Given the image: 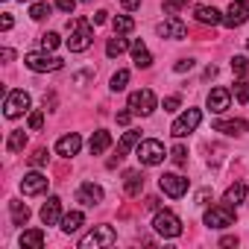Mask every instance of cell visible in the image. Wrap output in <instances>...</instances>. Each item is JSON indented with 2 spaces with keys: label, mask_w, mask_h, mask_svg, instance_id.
Here are the masks:
<instances>
[{
  "label": "cell",
  "mask_w": 249,
  "mask_h": 249,
  "mask_svg": "<svg viewBox=\"0 0 249 249\" xmlns=\"http://www.w3.org/2000/svg\"><path fill=\"white\" fill-rule=\"evenodd\" d=\"M68 30H71V38H68L71 53H85V50L94 44V27H91V21L73 18V21L68 24Z\"/></svg>",
  "instance_id": "1"
},
{
  "label": "cell",
  "mask_w": 249,
  "mask_h": 249,
  "mask_svg": "<svg viewBox=\"0 0 249 249\" xmlns=\"http://www.w3.org/2000/svg\"><path fill=\"white\" fill-rule=\"evenodd\" d=\"M117 234L111 226H94L82 240H79V249H97V246H114Z\"/></svg>",
  "instance_id": "2"
},
{
  "label": "cell",
  "mask_w": 249,
  "mask_h": 249,
  "mask_svg": "<svg viewBox=\"0 0 249 249\" xmlns=\"http://www.w3.org/2000/svg\"><path fill=\"white\" fill-rule=\"evenodd\" d=\"M231 223H234V208L226 205V202L211 205V208L205 211V226H208V229H226V226H231Z\"/></svg>",
  "instance_id": "3"
},
{
  "label": "cell",
  "mask_w": 249,
  "mask_h": 249,
  "mask_svg": "<svg viewBox=\"0 0 249 249\" xmlns=\"http://www.w3.org/2000/svg\"><path fill=\"white\" fill-rule=\"evenodd\" d=\"M153 229H156L161 237H179V234H182V220H179L173 211H159L156 220H153Z\"/></svg>",
  "instance_id": "4"
},
{
  "label": "cell",
  "mask_w": 249,
  "mask_h": 249,
  "mask_svg": "<svg viewBox=\"0 0 249 249\" xmlns=\"http://www.w3.org/2000/svg\"><path fill=\"white\" fill-rule=\"evenodd\" d=\"M129 111L132 114H153L156 111V94L150 88H141V91H132L129 94Z\"/></svg>",
  "instance_id": "5"
},
{
  "label": "cell",
  "mask_w": 249,
  "mask_h": 249,
  "mask_svg": "<svg viewBox=\"0 0 249 249\" xmlns=\"http://www.w3.org/2000/svg\"><path fill=\"white\" fill-rule=\"evenodd\" d=\"M30 108V94L27 91H9L6 94V103H3V114L9 117V120H15V117H21L24 111Z\"/></svg>",
  "instance_id": "6"
},
{
  "label": "cell",
  "mask_w": 249,
  "mask_h": 249,
  "mask_svg": "<svg viewBox=\"0 0 249 249\" xmlns=\"http://www.w3.org/2000/svg\"><path fill=\"white\" fill-rule=\"evenodd\" d=\"M199 120H202V111H199V108H188L182 117H176V123L170 126V132H173L176 138H185V135H191V132L199 126Z\"/></svg>",
  "instance_id": "7"
},
{
  "label": "cell",
  "mask_w": 249,
  "mask_h": 249,
  "mask_svg": "<svg viewBox=\"0 0 249 249\" xmlns=\"http://www.w3.org/2000/svg\"><path fill=\"white\" fill-rule=\"evenodd\" d=\"M138 161L147 164V167H156L164 161V147L161 141H141L138 144Z\"/></svg>",
  "instance_id": "8"
},
{
  "label": "cell",
  "mask_w": 249,
  "mask_h": 249,
  "mask_svg": "<svg viewBox=\"0 0 249 249\" xmlns=\"http://www.w3.org/2000/svg\"><path fill=\"white\" fill-rule=\"evenodd\" d=\"M24 65L36 73H47V71H59L62 68V59L59 56H47V53H30L24 59Z\"/></svg>",
  "instance_id": "9"
},
{
  "label": "cell",
  "mask_w": 249,
  "mask_h": 249,
  "mask_svg": "<svg viewBox=\"0 0 249 249\" xmlns=\"http://www.w3.org/2000/svg\"><path fill=\"white\" fill-rule=\"evenodd\" d=\"M159 188H161L167 196L179 199V196H185V194H188V179H185V176H179V173H164V176H159Z\"/></svg>",
  "instance_id": "10"
},
{
  "label": "cell",
  "mask_w": 249,
  "mask_h": 249,
  "mask_svg": "<svg viewBox=\"0 0 249 249\" xmlns=\"http://www.w3.org/2000/svg\"><path fill=\"white\" fill-rule=\"evenodd\" d=\"M249 21V3H243V0H231L229 3V9H226V18H223V24L226 27H243Z\"/></svg>",
  "instance_id": "11"
},
{
  "label": "cell",
  "mask_w": 249,
  "mask_h": 249,
  "mask_svg": "<svg viewBox=\"0 0 249 249\" xmlns=\"http://www.w3.org/2000/svg\"><path fill=\"white\" fill-rule=\"evenodd\" d=\"M185 33H188V27H185L176 15H170L164 24H159V36H161V38H173V41H179V38H185Z\"/></svg>",
  "instance_id": "12"
},
{
  "label": "cell",
  "mask_w": 249,
  "mask_h": 249,
  "mask_svg": "<svg viewBox=\"0 0 249 249\" xmlns=\"http://www.w3.org/2000/svg\"><path fill=\"white\" fill-rule=\"evenodd\" d=\"M47 176H41V173H27L24 179H21V191L27 194V196H36V194H44L47 191Z\"/></svg>",
  "instance_id": "13"
},
{
  "label": "cell",
  "mask_w": 249,
  "mask_h": 249,
  "mask_svg": "<svg viewBox=\"0 0 249 249\" xmlns=\"http://www.w3.org/2000/svg\"><path fill=\"white\" fill-rule=\"evenodd\" d=\"M41 223H44V226L62 223V199H59V196H50V199L41 205Z\"/></svg>",
  "instance_id": "14"
},
{
  "label": "cell",
  "mask_w": 249,
  "mask_h": 249,
  "mask_svg": "<svg viewBox=\"0 0 249 249\" xmlns=\"http://www.w3.org/2000/svg\"><path fill=\"white\" fill-rule=\"evenodd\" d=\"M79 147H82V138H79L76 132H71V135H65V138L56 141V153H59L62 159H73V156L79 153Z\"/></svg>",
  "instance_id": "15"
},
{
  "label": "cell",
  "mask_w": 249,
  "mask_h": 249,
  "mask_svg": "<svg viewBox=\"0 0 249 249\" xmlns=\"http://www.w3.org/2000/svg\"><path fill=\"white\" fill-rule=\"evenodd\" d=\"M100 199H103V188L94 182H82V188L76 191V202H82V205H97Z\"/></svg>",
  "instance_id": "16"
},
{
  "label": "cell",
  "mask_w": 249,
  "mask_h": 249,
  "mask_svg": "<svg viewBox=\"0 0 249 249\" xmlns=\"http://www.w3.org/2000/svg\"><path fill=\"white\" fill-rule=\"evenodd\" d=\"M249 129L246 120H217L214 123V132H223V135H240Z\"/></svg>",
  "instance_id": "17"
},
{
  "label": "cell",
  "mask_w": 249,
  "mask_h": 249,
  "mask_svg": "<svg viewBox=\"0 0 249 249\" xmlns=\"http://www.w3.org/2000/svg\"><path fill=\"white\" fill-rule=\"evenodd\" d=\"M229 100H231V94H229L226 88H214V91L208 94V108L220 114V111H226V108H229Z\"/></svg>",
  "instance_id": "18"
},
{
  "label": "cell",
  "mask_w": 249,
  "mask_h": 249,
  "mask_svg": "<svg viewBox=\"0 0 249 249\" xmlns=\"http://www.w3.org/2000/svg\"><path fill=\"white\" fill-rule=\"evenodd\" d=\"M108 147H111V135H108L106 129H97V132L91 135V144H88L91 156H103V153H106Z\"/></svg>",
  "instance_id": "19"
},
{
  "label": "cell",
  "mask_w": 249,
  "mask_h": 249,
  "mask_svg": "<svg viewBox=\"0 0 249 249\" xmlns=\"http://www.w3.org/2000/svg\"><path fill=\"white\" fill-rule=\"evenodd\" d=\"M123 188H126L129 196H138L144 191V176L138 170H126V173H123Z\"/></svg>",
  "instance_id": "20"
},
{
  "label": "cell",
  "mask_w": 249,
  "mask_h": 249,
  "mask_svg": "<svg viewBox=\"0 0 249 249\" xmlns=\"http://www.w3.org/2000/svg\"><path fill=\"white\" fill-rule=\"evenodd\" d=\"M194 15H196V21H199V24H211V27L223 24L220 12H217L214 6H196V9H194Z\"/></svg>",
  "instance_id": "21"
},
{
  "label": "cell",
  "mask_w": 249,
  "mask_h": 249,
  "mask_svg": "<svg viewBox=\"0 0 249 249\" xmlns=\"http://www.w3.org/2000/svg\"><path fill=\"white\" fill-rule=\"evenodd\" d=\"M132 59H135L138 68H150V65H153V56H150V50H147V44H144L141 38L132 41Z\"/></svg>",
  "instance_id": "22"
},
{
  "label": "cell",
  "mask_w": 249,
  "mask_h": 249,
  "mask_svg": "<svg viewBox=\"0 0 249 249\" xmlns=\"http://www.w3.org/2000/svg\"><path fill=\"white\" fill-rule=\"evenodd\" d=\"M138 144H141V132H138V129H129L126 135L120 138V144H117V156L123 159V156H126L132 147H138Z\"/></svg>",
  "instance_id": "23"
},
{
  "label": "cell",
  "mask_w": 249,
  "mask_h": 249,
  "mask_svg": "<svg viewBox=\"0 0 249 249\" xmlns=\"http://www.w3.org/2000/svg\"><path fill=\"white\" fill-rule=\"evenodd\" d=\"M243 196H246V185H243V182H234V185H229V191L223 194V202L234 208L237 202H243Z\"/></svg>",
  "instance_id": "24"
},
{
  "label": "cell",
  "mask_w": 249,
  "mask_h": 249,
  "mask_svg": "<svg viewBox=\"0 0 249 249\" xmlns=\"http://www.w3.org/2000/svg\"><path fill=\"white\" fill-rule=\"evenodd\" d=\"M85 223V217H82V211H71V214H65L62 217V231L65 234H73V231H79V226Z\"/></svg>",
  "instance_id": "25"
},
{
  "label": "cell",
  "mask_w": 249,
  "mask_h": 249,
  "mask_svg": "<svg viewBox=\"0 0 249 249\" xmlns=\"http://www.w3.org/2000/svg\"><path fill=\"white\" fill-rule=\"evenodd\" d=\"M9 211H12V223H15V226H24V223L30 220V208H27L21 199H12V202H9Z\"/></svg>",
  "instance_id": "26"
},
{
  "label": "cell",
  "mask_w": 249,
  "mask_h": 249,
  "mask_svg": "<svg viewBox=\"0 0 249 249\" xmlns=\"http://www.w3.org/2000/svg\"><path fill=\"white\" fill-rule=\"evenodd\" d=\"M21 246H27V249H41V246H44V231H41V229L24 231V234H21Z\"/></svg>",
  "instance_id": "27"
},
{
  "label": "cell",
  "mask_w": 249,
  "mask_h": 249,
  "mask_svg": "<svg viewBox=\"0 0 249 249\" xmlns=\"http://www.w3.org/2000/svg\"><path fill=\"white\" fill-rule=\"evenodd\" d=\"M24 147H27V132H24V129H15V132L9 135V141H6V150H9V153H21Z\"/></svg>",
  "instance_id": "28"
},
{
  "label": "cell",
  "mask_w": 249,
  "mask_h": 249,
  "mask_svg": "<svg viewBox=\"0 0 249 249\" xmlns=\"http://www.w3.org/2000/svg\"><path fill=\"white\" fill-rule=\"evenodd\" d=\"M126 38H120V36H114V38H108V44H106V56L108 59H114V56H120V53H126Z\"/></svg>",
  "instance_id": "29"
},
{
  "label": "cell",
  "mask_w": 249,
  "mask_h": 249,
  "mask_svg": "<svg viewBox=\"0 0 249 249\" xmlns=\"http://www.w3.org/2000/svg\"><path fill=\"white\" fill-rule=\"evenodd\" d=\"M111 27H114V33H117V36H126V33H132V30H135V21H132V18H126V15H117V18L111 21Z\"/></svg>",
  "instance_id": "30"
},
{
  "label": "cell",
  "mask_w": 249,
  "mask_h": 249,
  "mask_svg": "<svg viewBox=\"0 0 249 249\" xmlns=\"http://www.w3.org/2000/svg\"><path fill=\"white\" fill-rule=\"evenodd\" d=\"M234 100H237L240 106L249 103V76H243L240 82H234Z\"/></svg>",
  "instance_id": "31"
},
{
  "label": "cell",
  "mask_w": 249,
  "mask_h": 249,
  "mask_svg": "<svg viewBox=\"0 0 249 249\" xmlns=\"http://www.w3.org/2000/svg\"><path fill=\"white\" fill-rule=\"evenodd\" d=\"M231 71H234L237 76H249V59H246V56H234V59H231Z\"/></svg>",
  "instance_id": "32"
},
{
  "label": "cell",
  "mask_w": 249,
  "mask_h": 249,
  "mask_svg": "<svg viewBox=\"0 0 249 249\" xmlns=\"http://www.w3.org/2000/svg\"><path fill=\"white\" fill-rule=\"evenodd\" d=\"M126 82H129V71H117L111 76V91H123V88H126Z\"/></svg>",
  "instance_id": "33"
},
{
  "label": "cell",
  "mask_w": 249,
  "mask_h": 249,
  "mask_svg": "<svg viewBox=\"0 0 249 249\" xmlns=\"http://www.w3.org/2000/svg\"><path fill=\"white\" fill-rule=\"evenodd\" d=\"M47 15H50V6H47V3H33V6H30V18H33V21H41V18H47Z\"/></svg>",
  "instance_id": "34"
},
{
  "label": "cell",
  "mask_w": 249,
  "mask_h": 249,
  "mask_svg": "<svg viewBox=\"0 0 249 249\" xmlns=\"http://www.w3.org/2000/svg\"><path fill=\"white\" fill-rule=\"evenodd\" d=\"M59 47V36L56 33H44L41 36V50H56Z\"/></svg>",
  "instance_id": "35"
},
{
  "label": "cell",
  "mask_w": 249,
  "mask_h": 249,
  "mask_svg": "<svg viewBox=\"0 0 249 249\" xmlns=\"http://www.w3.org/2000/svg\"><path fill=\"white\" fill-rule=\"evenodd\" d=\"M185 3H188V0H164V12H167V15H176Z\"/></svg>",
  "instance_id": "36"
},
{
  "label": "cell",
  "mask_w": 249,
  "mask_h": 249,
  "mask_svg": "<svg viewBox=\"0 0 249 249\" xmlns=\"http://www.w3.org/2000/svg\"><path fill=\"white\" fill-rule=\"evenodd\" d=\"M170 159H173L176 164H185V161H188V150H185V147L179 144V147H173V153H170Z\"/></svg>",
  "instance_id": "37"
},
{
  "label": "cell",
  "mask_w": 249,
  "mask_h": 249,
  "mask_svg": "<svg viewBox=\"0 0 249 249\" xmlns=\"http://www.w3.org/2000/svg\"><path fill=\"white\" fill-rule=\"evenodd\" d=\"M30 164H33V167H41V164H47V150H36V153L30 156Z\"/></svg>",
  "instance_id": "38"
},
{
  "label": "cell",
  "mask_w": 249,
  "mask_h": 249,
  "mask_svg": "<svg viewBox=\"0 0 249 249\" xmlns=\"http://www.w3.org/2000/svg\"><path fill=\"white\" fill-rule=\"evenodd\" d=\"M41 126H44V114H41V111H33V114H30V129L38 132Z\"/></svg>",
  "instance_id": "39"
},
{
  "label": "cell",
  "mask_w": 249,
  "mask_h": 249,
  "mask_svg": "<svg viewBox=\"0 0 249 249\" xmlns=\"http://www.w3.org/2000/svg\"><path fill=\"white\" fill-rule=\"evenodd\" d=\"M56 6H59L62 12H68V15H71V12H73V6H76V0H56Z\"/></svg>",
  "instance_id": "40"
},
{
  "label": "cell",
  "mask_w": 249,
  "mask_h": 249,
  "mask_svg": "<svg viewBox=\"0 0 249 249\" xmlns=\"http://www.w3.org/2000/svg\"><path fill=\"white\" fill-rule=\"evenodd\" d=\"M191 68H194V62H191V59H182V62H176V65H173V71H176V73H185V71H191Z\"/></svg>",
  "instance_id": "41"
},
{
  "label": "cell",
  "mask_w": 249,
  "mask_h": 249,
  "mask_svg": "<svg viewBox=\"0 0 249 249\" xmlns=\"http://www.w3.org/2000/svg\"><path fill=\"white\" fill-rule=\"evenodd\" d=\"M179 108V97H167L164 100V111H176Z\"/></svg>",
  "instance_id": "42"
},
{
  "label": "cell",
  "mask_w": 249,
  "mask_h": 249,
  "mask_svg": "<svg viewBox=\"0 0 249 249\" xmlns=\"http://www.w3.org/2000/svg\"><path fill=\"white\" fill-rule=\"evenodd\" d=\"M129 120H132V111H117V123H120V126H126Z\"/></svg>",
  "instance_id": "43"
},
{
  "label": "cell",
  "mask_w": 249,
  "mask_h": 249,
  "mask_svg": "<svg viewBox=\"0 0 249 249\" xmlns=\"http://www.w3.org/2000/svg\"><path fill=\"white\" fill-rule=\"evenodd\" d=\"M120 6L132 12V9H138V6H141V0H120Z\"/></svg>",
  "instance_id": "44"
},
{
  "label": "cell",
  "mask_w": 249,
  "mask_h": 249,
  "mask_svg": "<svg viewBox=\"0 0 249 249\" xmlns=\"http://www.w3.org/2000/svg\"><path fill=\"white\" fill-rule=\"evenodd\" d=\"M106 21H108V12H106V9H100V12L94 15V24H106Z\"/></svg>",
  "instance_id": "45"
},
{
  "label": "cell",
  "mask_w": 249,
  "mask_h": 249,
  "mask_svg": "<svg viewBox=\"0 0 249 249\" xmlns=\"http://www.w3.org/2000/svg\"><path fill=\"white\" fill-rule=\"evenodd\" d=\"M208 196H211V191L205 188V191H199V194H196V202H199V205H205V202H208Z\"/></svg>",
  "instance_id": "46"
},
{
  "label": "cell",
  "mask_w": 249,
  "mask_h": 249,
  "mask_svg": "<svg viewBox=\"0 0 249 249\" xmlns=\"http://www.w3.org/2000/svg\"><path fill=\"white\" fill-rule=\"evenodd\" d=\"M0 27H3V30H12V15H3V18H0Z\"/></svg>",
  "instance_id": "47"
},
{
  "label": "cell",
  "mask_w": 249,
  "mask_h": 249,
  "mask_svg": "<svg viewBox=\"0 0 249 249\" xmlns=\"http://www.w3.org/2000/svg\"><path fill=\"white\" fill-rule=\"evenodd\" d=\"M234 243H237V237H223L220 240V246H234Z\"/></svg>",
  "instance_id": "48"
},
{
  "label": "cell",
  "mask_w": 249,
  "mask_h": 249,
  "mask_svg": "<svg viewBox=\"0 0 249 249\" xmlns=\"http://www.w3.org/2000/svg\"><path fill=\"white\" fill-rule=\"evenodd\" d=\"M246 47H249V38H246Z\"/></svg>",
  "instance_id": "49"
},
{
  "label": "cell",
  "mask_w": 249,
  "mask_h": 249,
  "mask_svg": "<svg viewBox=\"0 0 249 249\" xmlns=\"http://www.w3.org/2000/svg\"><path fill=\"white\" fill-rule=\"evenodd\" d=\"M82 3H88V0H82Z\"/></svg>",
  "instance_id": "50"
}]
</instances>
